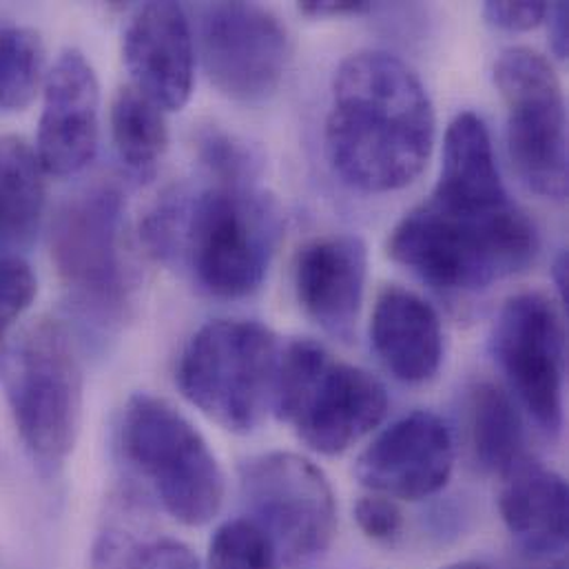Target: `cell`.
<instances>
[{"label": "cell", "mask_w": 569, "mask_h": 569, "mask_svg": "<svg viewBox=\"0 0 569 569\" xmlns=\"http://www.w3.org/2000/svg\"><path fill=\"white\" fill-rule=\"evenodd\" d=\"M196 153L211 178L222 184H256L264 164L253 144L216 124L198 131Z\"/></svg>", "instance_id": "obj_24"}, {"label": "cell", "mask_w": 569, "mask_h": 569, "mask_svg": "<svg viewBox=\"0 0 569 569\" xmlns=\"http://www.w3.org/2000/svg\"><path fill=\"white\" fill-rule=\"evenodd\" d=\"M375 4L366 0H303L299 11L308 18H341V16H363L372 11Z\"/></svg>", "instance_id": "obj_29"}, {"label": "cell", "mask_w": 569, "mask_h": 569, "mask_svg": "<svg viewBox=\"0 0 569 569\" xmlns=\"http://www.w3.org/2000/svg\"><path fill=\"white\" fill-rule=\"evenodd\" d=\"M435 109L419 76L386 51L348 56L332 80L326 153L363 193H390L419 178L435 144Z\"/></svg>", "instance_id": "obj_2"}, {"label": "cell", "mask_w": 569, "mask_h": 569, "mask_svg": "<svg viewBox=\"0 0 569 569\" xmlns=\"http://www.w3.org/2000/svg\"><path fill=\"white\" fill-rule=\"evenodd\" d=\"M111 140L122 164L140 176H153L169 147L164 111L142 96L136 87L118 89L109 111Z\"/></svg>", "instance_id": "obj_21"}, {"label": "cell", "mask_w": 569, "mask_h": 569, "mask_svg": "<svg viewBox=\"0 0 569 569\" xmlns=\"http://www.w3.org/2000/svg\"><path fill=\"white\" fill-rule=\"evenodd\" d=\"M44 44L36 29L0 24V111H22L44 84Z\"/></svg>", "instance_id": "obj_22"}, {"label": "cell", "mask_w": 569, "mask_h": 569, "mask_svg": "<svg viewBox=\"0 0 569 569\" xmlns=\"http://www.w3.org/2000/svg\"><path fill=\"white\" fill-rule=\"evenodd\" d=\"M122 58L142 96L162 111H180L193 91L196 42L178 2L142 4L124 29Z\"/></svg>", "instance_id": "obj_15"}, {"label": "cell", "mask_w": 569, "mask_h": 569, "mask_svg": "<svg viewBox=\"0 0 569 569\" xmlns=\"http://www.w3.org/2000/svg\"><path fill=\"white\" fill-rule=\"evenodd\" d=\"M209 569H278L282 563L271 537L251 519L222 523L209 543Z\"/></svg>", "instance_id": "obj_23"}, {"label": "cell", "mask_w": 569, "mask_h": 569, "mask_svg": "<svg viewBox=\"0 0 569 569\" xmlns=\"http://www.w3.org/2000/svg\"><path fill=\"white\" fill-rule=\"evenodd\" d=\"M355 521L359 530L377 543H392L403 530V515L399 506L392 499L379 495L357 501Z\"/></svg>", "instance_id": "obj_27"}, {"label": "cell", "mask_w": 569, "mask_h": 569, "mask_svg": "<svg viewBox=\"0 0 569 569\" xmlns=\"http://www.w3.org/2000/svg\"><path fill=\"white\" fill-rule=\"evenodd\" d=\"M495 82L508 107V149L519 178L535 193L568 198V113L561 80L546 56L506 49Z\"/></svg>", "instance_id": "obj_9"}, {"label": "cell", "mask_w": 569, "mask_h": 569, "mask_svg": "<svg viewBox=\"0 0 569 569\" xmlns=\"http://www.w3.org/2000/svg\"><path fill=\"white\" fill-rule=\"evenodd\" d=\"M278 335L249 319H216L184 346L180 392L211 421L236 435L258 430L269 408L280 363Z\"/></svg>", "instance_id": "obj_7"}, {"label": "cell", "mask_w": 569, "mask_h": 569, "mask_svg": "<svg viewBox=\"0 0 569 569\" xmlns=\"http://www.w3.org/2000/svg\"><path fill=\"white\" fill-rule=\"evenodd\" d=\"M548 2L523 0V2H486L483 16L490 24L506 31H530L539 27L548 16Z\"/></svg>", "instance_id": "obj_28"}, {"label": "cell", "mask_w": 569, "mask_h": 569, "mask_svg": "<svg viewBox=\"0 0 569 569\" xmlns=\"http://www.w3.org/2000/svg\"><path fill=\"white\" fill-rule=\"evenodd\" d=\"M368 278V249L357 236H323L295 258L292 286L303 312L330 337L355 335Z\"/></svg>", "instance_id": "obj_16"}, {"label": "cell", "mask_w": 569, "mask_h": 569, "mask_svg": "<svg viewBox=\"0 0 569 569\" xmlns=\"http://www.w3.org/2000/svg\"><path fill=\"white\" fill-rule=\"evenodd\" d=\"M127 204L116 184H93L64 200L51 224V260L71 303L100 326L122 323L133 308L127 256Z\"/></svg>", "instance_id": "obj_8"}, {"label": "cell", "mask_w": 569, "mask_h": 569, "mask_svg": "<svg viewBox=\"0 0 569 569\" xmlns=\"http://www.w3.org/2000/svg\"><path fill=\"white\" fill-rule=\"evenodd\" d=\"M499 512L508 532L532 557H552L568 543V483L546 463L523 457L506 475Z\"/></svg>", "instance_id": "obj_18"}, {"label": "cell", "mask_w": 569, "mask_h": 569, "mask_svg": "<svg viewBox=\"0 0 569 569\" xmlns=\"http://www.w3.org/2000/svg\"><path fill=\"white\" fill-rule=\"evenodd\" d=\"M0 381L16 430L42 472L73 452L84 406V377L69 330L40 319L0 355Z\"/></svg>", "instance_id": "obj_4"}, {"label": "cell", "mask_w": 569, "mask_h": 569, "mask_svg": "<svg viewBox=\"0 0 569 569\" xmlns=\"http://www.w3.org/2000/svg\"><path fill=\"white\" fill-rule=\"evenodd\" d=\"M495 352L517 399L546 432H561L566 410V326L557 303L526 290L506 301Z\"/></svg>", "instance_id": "obj_12"}, {"label": "cell", "mask_w": 569, "mask_h": 569, "mask_svg": "<svg viewBox=\"0 0 569 569\" xmlns=\"http://www.w3.org/2000/svg\"><path fill=\"white\" fill-rule=\"evenodd\" d=\"M120 446L164 512L187 528L211 523L227 479L202 432L167 399L138 392L122 412Z\"/></svg>", "instance_id": "obj_6"}, {"label": "cell", "mask_w": 569, "mask_h": 569, "mask_svg": "<svg viewBox=\"0 0 569 569\" xmlns=\"http://www.w3.org/2000/svg\"><path fill=\"white\" fill-rule=\"evenodd\" d=\"M44 171L18 136H0V258L27 249L44 213Z\"/></svg>", "instance_id": "obj_19"}, {"label": "cell", "mask_w": 569, "mask_h": 569, "mask_svg": "<svg viewBox=\"0 0 569 569\" xmlns=\"http://www.w3.org/2000/svg\"><path fill=\"white\" fill-rule=\"evenodd\" d=\"M98 559L100 569H200L187 543L164 535L129 543L107 541Z\"/></svg>", "instance_id": "obj_25"}, {"label": "cell", "mask_w": 569, "mask_h": 569, "mask_svg": "<svg viewBox=\"0 0 569 569\" xmlns=\"http://www.w3.org/2000/svg\"><path fill=\"white\" fill-rule=\"evenodd\" d=\"M200 51L211 84L233 102L260 104L278 93L290 62L282 18L256 2L200 9Z\"/></svg>", "instance_id": "obj_11"}, {"label": "cell", "mask_w": 569, "mask_h": 569, "mask_svg": "<svg viewBox=\"0 0 569 569\" xmlns=\"http://www.w3.org/2000/svg\"><path fill=\"white\" fill-rule=\"evenodd\" d=\"M273 410L310 450L337 457L383 421L388 392L377 377L326 346L295 339L280 352Z\"/></svg>", "instance_id": "obj_5"}, {"label": "cell", "mask_w": 569, "mask_h": 569, "mask_svg": "<svg viewBox=\"0 0 569 569\" xmlns=\"http://www.w3.org/2000/svg\"><path fill=\"white\" fill-rule=\"evenodd\" d=\"M386 249L419 280L459 292L490 288L535 262L537 227L510 200L477 113L450 122L435 191L401 218Z\"/></svg>", "instance_id": "obj_1"}, {"label": "cell", "mask_w": 569, "mask_h": 569, "mask_svg": "<svg viewBox=\"0 0 569 569\" xmlns=\"http://www.w3.org/2000/svg\"><path fill=\"white\" fill-rule=\"evenodd\" d=\"M546 20H550V44H552V51H555V56L559 60H566L569 49L568 2L550 4Z\"/></svg>", "instance_id": "obj_30"}, {"label": "cell", "mask_w": 569, "mask_h": 569, "mask_svg": "<svg viewBox=\"0 0 569 569\" xmlns=\"http://www.w3.org/2000/svg\"><path fill=\"white\" fill-rule=\"evenodd\" d=\"M370 343L381 363L403 383L430 381L443 361V328L437 310L417 292L386 286L370 319Z\"/></svg>", "instance_id": "obj_17"}, {"label": "cell", "mask_w": 569, "mask_h": 569, "mask_svg": "<svg viewBox=\"0 0 569 569\" xmlns=\"http://www.w3.org/2000/svg\"><path fill=\"white\" fill-rule=\"evenodd\" d=\"M552 278H555V286L559 290V297H561L563 306H568V251H561L557 256Z\"/></svg>", "instance_id": "obj_31"}, {"label": "cell", "mask_w": 569, "mask_h": 569, "mask_svg": "<svg viewBox=\"0 0 569 569\" xmlns=\"http://www.w3.org/2000/svg\"><path fill=\"white\" fill-rule=\"evenodd\" d=\"M455 468V441L446 421L428 410L390 423L359 455L355 475L372 495L421 501L441 492Z\"/></svg>", "instance_id": "obj_13"}, {"label": "cell", "mask_w": 569, "mask_h": 569, "mask_svg": "<svg viewBox=\"0 0 569 569\" xmlns=\"http://www.w3.org/2000/svg\"><path fill=\"white\" fill-rule=\"evenodd\" d=\"M282 238L284 211L256 184L176 187L142 222L151 256L182 264L218 299H242L264 284Z\"/></svg>", "instance_id": "obj_3"}, {"label": "cell", "mask_w": 569, "mask_h": 569, "mask_svg": "<svg viewBox=\"0 0 569 569\" xmlns=\"http://www.w3.org/2000/svg\"><path fill=\"white\" fill-rule=\"evenodd\" d=\"M441 569H486L483 566H479V563H455V566H448V568Z\"/></svg>", "instance_id": "obj_32"}, {"label": "cell", "mask_w": 569, "mask_h": 569, "mask_svg": "<svg viewBox=\"0 0 569 569\" xmlns=\"http://www.w3.org/2000/svg\"><path fill=\"white\" fill-rule=\"evenodd\" d=\"M38 292V282L31 267L18 258H0V355L7 346L16 321L29 310Z\"/></svg>", "instance_id": "obj_26"}, {"label": "cell", "mask_w": 569, "mask_h": 569, "mask_svg": "<svg viewBox=\"0 0 569 569\" xmlns=\"http://www.w3.org/2000/svg\"><path fill=\"white\" fill-rule=\"evenodd\" d=\"M44 100L36 136V156L44 176L80 173L98 151L100 84L91 62L67 49L44 78Z\"/></svg>", "instance_id": "obj_14"}, {"label": "cell", "mask_w": 569, "mask_h": 569, "mask_svg": "<svg viewBox=\"0 0 569 569\" xmlns=\"http://www.w3.org/2000/svg\"><path fill=\"white\" fill-rule=\"evenodd\" d=\"M249 517L271 537L280 561H310L328 550L337 528L326 475L295 452H267L240 468Z\"/></svg>", "instance_id": "obj_10"}, {"label": "cell", "mask_w": 569, "mask_h": 569, "mask_svg": "<svg viewBox=\"0 0 569 569\" xmlns=\"http://www.w3.org/2000/svg\"><path fill=\"white\" fill-rule=\"evenodd\" d=\"M523 419L515 399L497 383L483 381L470 390L468 441L475 461L503 477L523 459Z\"/></svg>", "instance_id": "obj_20"}]
</instances>
